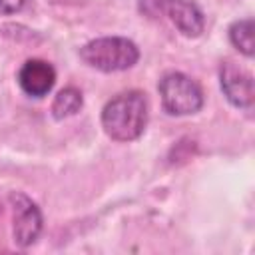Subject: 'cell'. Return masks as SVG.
I'll use <instances>...</instances> for the list:
<instances>
[{
    "mask_svg": "<svg viewBox=\"0 0 255 255\" xmlns=\"http://www.w3.org/2000/svg\"><path fill=\"white\" fill-rule=\"evenodd\" d=\"M26 0H0V14L2 16H10L22 10Z\"/></svg>",
    "mask_w": 255,
    "mask_h": 255,
    "instance_id": "obj_10",
    "label": "cell"
},
{
    "mask_svg": "<svg viewBox=\"0 0 255 255\" xmlns=\"http://www.w3.org/2000/svg\"><path fill=\"white\" fill-rule=\"evenodd\" d=\"M8 201L12 205V233H14L16 245L28 247L36 243L44 225L40 207L20 191H12L8 195Z\"/></svg>",
    "mask_w": 255,
    "mask_h": 255,
    "instance_id": "obj_4",
    "label": "cell"
},
{
    "mask_svg": "<svg viewBox=\"0 0 255 255\" xmlns=\"http://www.w3.org/2000/svg\"><path fill=\"white\" fill-rule=\"evenodd\" d=\"M147 126V100L139 90L114 96L102 110V128L114 141H133Z\"/></svg>",
    "mask_w": 255,
    "mask_h": 255,
    "instance_id": "obj_1",
    "label": "cell"
},
{
    "mask_svg": "<svg viewBox=\"0 0 255 255\" xmlns=\"http://www.w3.org/2000/svg\"><path fill=\"white\" fill-rule=\"evenodd\" d=\"M157 6L183 36H201L205 28V16L193 0H157Z\"/></svg>",
    "mask_w": 255,
    "mask_h": 255,
    "instance_id": "obj_6",
    "label": "cell"
},
{
    "mask_svg": "<svg viewBox=\"0 0 255 255\" xmlns=\"http://www.w3.org/2000/svg\"><path fill=\"white\" fill-rule=\"evenodd\" d=\"M0 211H2V203H0Z\"/></svg>",
    "mask_w": 255,
    "mask_h": 255,
    "instance_id": "obj_11",
    "label": "cell"
},
{
    "mask_svg": "<svg viewBox=\"0 0 255 255\" xmlns=\"http://www.w3.org/2000/svg\"><path fill=\"white\" fill-rule=\"evenodd\" d=\"M80 58L100 72H124L139 60L137 46L124 36H104L80 48Z\"/></svg>",
    "mask_w": 255,
    "mask_h": 255,
    "instance_id": "obj_2",
    "label": "cell"
},
{
    "mask_svg": "<svg viewBox=\"0 0 255 255\" xmlns=\"http://www.w3.org/2000/svg\"><path fill=\"white\" fill-rule=\"evenodd\" d=\"M229 42L247 58H251L255 54V46H253V20L251 18H241L235 20L229 26Z\"/></svg>",
    "mask_w": 255,
    "mask_h": 255,
    "instance_id": "obj_9",
    "label": "cell"
},
{
    "mask_svg": "<svg viewBox=\"0 0 255 255\" xmlns=\"http://www.w3.org/2000/svg\"><path fill=\"white\" fill-rule=\"evenodd\" d=\"M161 106L169 116H191L203 108L201 86L183 72H167L159 84Z\"/></svg>",
    "mask_w": 255,
    "mask_h": 255,
    "instance_id": "obj_3",
    "label": "cell"
},
{
    "mask_svg": "<svg viewBox=\"0 0 255 255\" xmlns=\"http://www.w3.org/2000/svg\"><path fill=\"white\" fill-rule=\"evenodd\" d=\"M219 86L223 96L233 108L251 110L255 92H253V76L237 66L233 60H225L219 68Z\"/></svg>",
    "mask_w": 255,
    "mask_h": 255,
    "instance_id": "obj_5",
    "label": "cell"
},
{
    "mask_svg": "<svg viewBox=\"0 0 255 255\" xmlns=\"http://www.w3.org/2000/svg\"><path fill=\"white\" fill-rule=\"evenodd\" d=\"M56 84V70L50 62L32 58L18 70V86L30 98H44Z\"/></svg>",
    "mask_w": 255,
    "mask_h": 255,
    "instance_id": "obj_7",
    "label": "cell"
},
{
    "mask_svg": "<svg viewBox=\"0 0 255 255\" xmlns=\"http://www.w3.org/2000/svg\"><path fill=\"white\" fill-rule=\"evenodd\" d=\"M84 106V98H82V92L74 86H68V88H62L54 102H52V116L56 120H66L70 116H76Z\"/></svg>",
    "mask_w": 255,
    "mask_h": 255,
    "instance_id": "obj_8",
    "label": "cell"
}]
</instances>
